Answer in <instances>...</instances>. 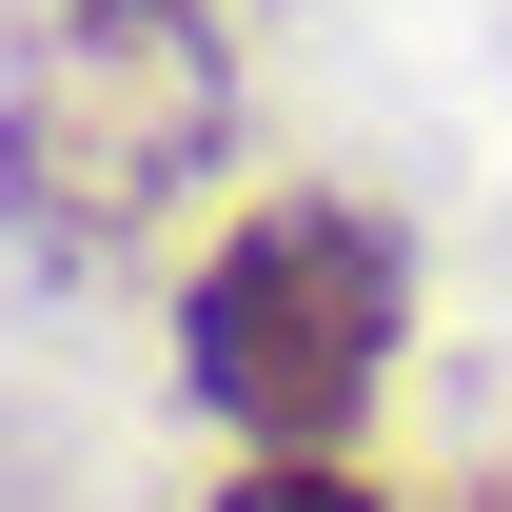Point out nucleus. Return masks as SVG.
Instances as JSON below:
<instances>
[{"label":"nucleus","instance_id":"obj_1","mask_svg":"<svg viewBox=\"0 0 512 512\" xmlns=\"http://www.w3.org/2000/svg\"><path fill=\"white\" fill-rule=\"evenodd\" d=\"M394 355H414V237L335 178L217 217V256L178 276V394L237 453H355Z\"/></svg>","mask_w":512,"mask_h":512},{"label":"nucleus","instance_id":"obj_2","mask_svg":"<svg viewBox=\"0 0 512 512\" xmlns=\"http://www.w3.org/2000/svg\"><path fill=\"white\" fill-rule=\"evenodd\" d=\"M237 119V60L197 0H60L20 60H0V237L40 256H119L197 197Z\"/></svg>","mask_w":512,"mask_h":512},{"label":"nucleus","instance_id":"obj_3","mask_svg":"<svg viewBox=\"0 0 512 512\" xmlns=\"http://www.w3.org/2000/svg\"><path fill=\"white\" fill-rule=\"evenodd\" d=\"M197 512H394V493L355 473V453H237V473H217Z\"/></svg>","mask_w":512,"mask_h":512},{"label":"nucleus","instance_id":"obj_4","mask_svg":"<svg viewBox=\"0 0 512 512\" xmlns=\"http://www.w3.org/2000/svg\"><path fill=\"white\" fill-rule=\"evenodd\" d=\"M473 512H512V453H493V473H473Z\"/></svg>","mask_w":512,"mask_h":512},{"label":"nucleus","instance_id":"obj_5","mask_svg":"<svg viewBox=\"0 0 512 512\" xmlns=\"http://www.w3.org/2000/svg\"><path fill=\"white\" fill-rule=\"evenodd\" d=\"M197 20H237V0H197Z\"/></svg>","mask_w":512,"mask_h":512}]
</instances>
